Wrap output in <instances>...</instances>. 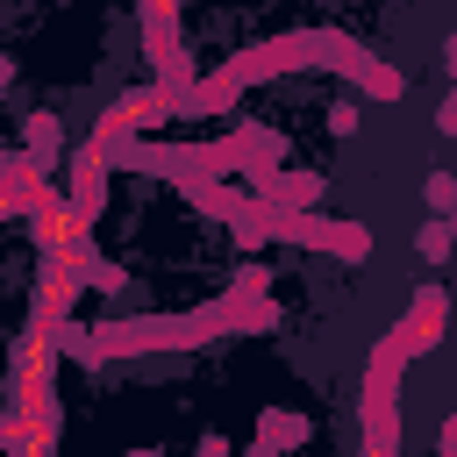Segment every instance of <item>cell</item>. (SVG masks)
Segmentation results:
<instances>
[{"mask_svg": "<svg viewBox=\"0 0 457 457\" xmlns=\"http://www.w3.org/2000/svg\"><path fill=\"white\" fill-rule=\"evenodd\" d=\"M271 207V200H264ZM271 243H300V250H321V257H371V228L357 221H328L314 207H271Z\"/></svg>", "mask_w": 457, "mask_h": 457, "instance_id": "cell-1", "label": "cell"}, {"mask_svg": "<svg viewBox=\"0 0 457 457\" xmlns=\"http://www.w3.org/2000/svg\"><path fill=\"white\" fill-rule=\"evenodd\" d=\"M107 164H114V157H107L100 143H86V150L71 157V207H79L86 221H100V207H107Z\"/></svg>", "mask_w": 457, "mask_h": 457, "instance_id": "cell-2", "label": "cell"}, {"mask_svg": "<svg viewBox=\"0 0 457 457\" xmlns=\"http://www.w3.org/2000/svg\"><path fill=\"white\" fill-rule=\"evenodd\" d=\"M250 186H257V200H271V207H314V200H321V179H314V171H278V164H264V171H250Z\"/></svg>", "mask_w": 457, "mask_h": 457, "instance_id": "cell-3", "label": "cell"}, {"mask_svg": "<svg viewBox=\"0 0 457 457\" xmlns=\"http://www.w3.org/2000/svg\"><path fill=\"white\" fill-rule=\"evenodd\" d=\"M443 321H450V293H443V286H421V293H414V314L400 321V328H407V350H414V357L436 350V343H443Z\"/></svg>", "mask_w": 457, "mask_h": 457, "instance_id": "cell-4", "label": "cell"}, {"mask_svg": "<svg viewBox=\"0 0 457 457\" xmlns=\"http://www.w3.org/2000/svg\"><path fill=\"white\" fill-rule=\"evenodd\" d=\"M278 443H307V421H300V414H286V407H271V414L257 421V443H250V450H257V457H271Z\"/></svg>", "mask_w": 457, "mask_h": 457, "instance_id": "cell-5", "label": "cell"}, {"mask_svg": "<svg viewBox=\"0 0 457 457\" xmlns=\"http://www.w3.org/2000/svg\"><path fill=\"white\" fill-rule=\"evenodd\" d=\"M29 150L57 171V150H64V129H57V114H29Z\"/></svg>", "mask_w": 457, "mask_h": 457, "instance_id": "cell-6", "label": "cell"}, {"mask_svg": "<svg viewBox=\"0 0 457 457\" xmlns=\"http://www.w3.org/2000/svg\"><path fill=\"white\" fill-rule=\"evenodd\" d=\"M450 243H457V221H421V236H414V250L436 264V257H450Z\"/></svg>", "mask_w": 457, "mask_h": 457, "instance_id": "cell-7", "label": "cell"}, {"mask_svg": "<svg viewBox=\"0 0 457 457\" xmlns=\"http://www.w3.org/2000/svg\"><path fill=\"white\" fill-rule=\"evenodd\" d=\"M228 293H236V300H271V271H264V264H243V271L228 278Z\"/></svg>", "mask_w": 457, "mask_h": 457, "instance_id": "cell-8", "label": "cell"}, {"mask_svg": "<svg viewBox=\"0 0 457 457\" xmlns=\"http://www.w3.org/2000/svg\"><path fill=\"white\" fill-rule=\"evenodd\" d=\"M428 207H443V214H457V179H443V171H436V179H428Z\"/></svg>", "mask_w": 457, "mask_h": 457, "instance_id": "cell-9", "label": "cell"}, {"mask_svg": "<svg viewBox=\"0 0 457 457\" xmlns=\"http://www.w3.org/2000/svg\"><path fill=\"white\" fill-rule=\"evenodd\" d=\"M328 129H336V136H350V129H357V107H350V100H343V107H328Z\"/></svg>", "mask_w": 457, "mask_h": 457, "instance_id": "cell-10", "label": "cell"}, {"mask_svg": "<svg viewBox=\"0 0 457 457\" xmlns=\"http://www.w3.org/2000/svg\"><path fill=\"white\" fill-rule=\"evenodd\" d=\"M436 129H443V136H457V93H450V100L436 107Z\"/></svg>", "mask_w": 457, "mask_h": 457, "instance_id": "cell-11", "label": "cell"}, {"mask_svg": "<svg viewBox=\"0 0 457 457\" xmlns=\"http://www.w3.org/2000/svg\"><path fill=\"white\" fill-rule=\"evenodd\" d=\"M436 450H457V414H450V421L436 428Z\"/></svg>", "mask_w": 457, "mask_h": 457, "instance_id": "cell-12", "label": "cell"}, {"mask_svg": "<svg viewBox=\"0 0 457 457\" xmlns=\"http://www.w3.org/2000/svg\"><path fill=\"white\" fill-rule=\"evenodd\" d=\"M443 71L457 79V36H443Z\"/></svg>", "mask_w": 457, "mask_h": 457, "instance_id": "cell-13", "label": "cell"}, {"mask_svg": "<svg viewBox=\"0 0 457 457\" xmlns=\"http://www.w3.org/2000/svg\"><path fill=\"white\" fill-rule=\"evenodd\" d=\"M450 221H457V214H450Z\"/></svg>", "mask_w": 457, "mask_h": 457, "instance_id": "cell-14", "label": "cell"}]
</instances>
